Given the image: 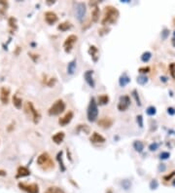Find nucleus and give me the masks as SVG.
<instances>
[{"instance_id": "f257e3e1", "label": "nucleus", "mask_w": 175, "mask_h": 193, "mask_svg": "<svg viewBox=\"0 0 175 193\" xmlns=\"http://www.w3.org/2000/svg\"><path fill=\"white\" fill-rule=\"evenodd\" d=\"M119 17V11L117 10V8L113 6H106L104 8V15H103V18L101 21V23L103 26H107V25H112V23L116 22Z\"/></svg>"}, {"instance_id": "f03ea898", "label": "nucleus", "mask_w": 175, "mask_h": 193, "mask_svg": "<svg viewBox=\"0 0 175 193\" xmlns=\"http://www.w3.org/2000/svg\"><path fill=\"white\" fill-rule=\"evenodd\" d=\"M37 164L44 171H51L54 168V163L52 157L47 152H43L37 158Z\"/></svg>"}, {"instance_id": "7ed1b4c3", "label": "nucleus", "mask_w": 175, "mask_h": 193, "mask_svg": "<svg viewBox=\"0 0 175 193\" xmlns=\"http://www.w3.org/2000/svg\"><path fill=\"white\" fill-rule=\"evenodd\" d=\"M98 116V108H97V103L95 101L94 98H92L89 107H88V120L90 122H94L97 119Z\"/></svg>"}, {"instance_id": "20e7f679", "label": "nucleus", "mask_w": 175, "mask_h": 193, "mask_svg": "<svg viewBox=\"0 0 175 193\" xmlns=\"http://www.w3.org/2000/svg\"><path fill=\"white\" fill-rule=\"evenodd\" d=\"M25 109H26V114L31 119H32V121L35 124L39 122V119H40V114H39V112L34 108L32 102H31V101H26V106H25Z\"/></svg>"}, {"instance_id": "39448f33", "label": "nucleus", "mask_w": 175, "mask_h": 193, "mask_svg": "<svg viewBox=\"0 0 175 193\" xmlns=\"http://www.w3.org/2000/svg\"><path fill=\"white\" fill-rule=\"evenodd\" d=\"M65 109V103L62 100H58L53 106L49 108V114L50 115H59L62 113Z\"/></svg>"}, {"instance_id": "423d86ee", "label": "nucleus", "mask_w": 175, "mask_h": 193, "mask_svg": "<svg viewBox=\"0 0 175 193\" xmlns=\"http://www.w3.org/2000/svg\"><path fill=\"white\" fill-rule=\"evenodd\" d=\"M77 39H78V37H77L76 35H74V34L69 35V36L65 39L64 43H63V48H64V50H65L66 53H70L71 51H72L73 46H74V44L76 43Z\"/></svg>"}, {"instance_id": "0eeeda50", "label": "nucleus", "mask_w": 175, "mask_h": 193, "mask_svg": "<svg viewBox=\"0 0 175 193\" xmlns=\"http://www.w3.org/2000/svg\"><path fill=\"white\" fill-rule=\"evenodd\" d=\"M19 187L22 190H25L27 193H39V187L36 183L26 184V183H23V182H20Z\"/></svg>"}, {"instance_id": "6e6552de", "label": "nucleus", "mask_w": 175, "mask_h": 193, "mask_svg": "<svg viewBox=\"0 0 175 193\" xmlns=\"http://www.w3.org/2000/svg\"><path fill=\"white\" fill-rule=\"evenodd\" d=\"M130 106V99L129 96H123L120 98V101H119L118 103V109L120 111H125L129 108V106Z\"/></svg>"}, {"instance_id": "1a4fd4ad", "label": "nucleus", "mask_w": 175, "mask_h": 193, "mask_svg": "<svg viewBox=\"0 0 175 193\" xmlns=\"http://www.w3.org/2000/svg\"><path fill=\"white\" fill-rule=\"evenodd\" d=\"M86 5L84 3H79L76 7V16H77V19L82 22L86 16Z\"/></svg>"}, {"instance_id": "9d476101", "label": "nucleus", "mask_w": 175, "mask_h": 193, "mask_svg": "<svg viewBox=\"0 0 175 193\" xmlns=\"http://www.w3.org/2000/svg\"><path fill=\"white\" fill-rule=\"evenodd\" d=\"M9 96H10V90L6 87H2L0 90V100L3 104H7L9 101Z\"/></svg>"}, {"instance_id": "9b49d317", "label": "nucleus", "mask_w": 175, "mask_h": 193, "mask_svg": "<svg viewBox=\"0 0 175 193\" xmlns=\"http://www.w3.org/2000/svg\"><path fill=\"white\" fill-rule=\"evenodd\" d=\"M45 20L48 23H49V25H53V23H54L55 22L58 21V16L55 13L51 12V11L46 12L45 13Z\"/></svg>"}, {"instance_id": "f8f14e48", "label": "nucleus", "mask_w": 175, "mask_h": 193, "mask_svg": "<svg viewBox=\"0 0 175 193\" xmlns=\"http://www.w3.org/2000/svg\"><path fill=\"white\" fill-rule=\"evenodd\" d=\"M72 118H73V112H72V111H68L64 116L59 118V123L61 126H65V125H67L68 123H70V121L72 120Z\"/></svg>"}, {"instance_id": "ddd939ff", "label": "nucleus", "mask_w": 175, "mask_h": 193, "mask_svg": "<svg viewBox=\"0 0 175 193\" xmlns=\"http://www.w3.org/2000/svg\"><path fill=\"white\" fill-rule=\"evenodd\" d=\"M93 71L92 70H87L85 72V74H84V77H85V80H86V82L89 84V86H91L92 88H94V80H93Z\"/></svg>"}, {"instance_id": "4468645a", "label": "nucleus", "mask_w": 175, "mask_h": 193, "mask_svg": "<svg viewBox=\"0 0 175 193\" xmlns=\"http://www.w3.org/2000/svg\"><path fill=\"white\" fill-rule=\"evenodd\" d=\"M98 125L100 127H102L103 129L110 128L111 126L113 125V120L111 118H109V117H103L98 121Z\"/></svg>"}, {"instance_id": "2eb2a0df", "label": "nucleus", "mask_w": 175, "mask_h": 193, "mask_svg": "<svg viewBox=\"0 0 175 193\" xmlns=\"http://www.w3.org/2000/svg\"><path fill=\"white\" fill-rule=\"evenodd\" d=\"M91 141L93 142V143H103V142H105V138L104 136H102L101 135H99L98 133L97 132H94L92 136H91Z\"/></svg>"}, {"instance_id": "dca6fc26", "label": "nucleus", "mask_w": 175, "mask_h": 193, "mask_svg": "<svg viewBox=\"0 0 175 193\" xmlns=\"http://www.w3.org/2000/svg\"><path fill=\"white\" fill-rule=\"evenodd\" d=\"M17 178H23V176H30V171L26 167H19L17 171Z\"/></svg>"}, {"instance_id": "f3484780", "label": "nucleus", "mask_w": 175, "mask_h": 193, "mask_svg": "<svg viewBox=\"0 0 175 193\" xmlns=\"http://www.w3.org/2000/svg\"><path fill=\"white\" fill-rule=\"evenodd\" d=\"M63 140H64V133L63 132H59L53 136V141L57 144H60L63 141Z\"/></svg>"}, {"instance_id": "a211bd4d", "label": "nucleus", "mask_w": 175, "mask_h": 193, "mask_svg": "<svg viewBox=\"0 0 175 193\" xmlns=\"http://www.w3.org/2000/svg\"><path fill=\"white\" fill-rule=\"evenodd\" d=\"M13 103H14V106L17 107L18 109H21V106H22V100L21 98H19L17 95H14V96H13Z\"/></svg>"}, {"instance_id": "6ab92c4d", "label": "nucleus", "mask_w": 175, "mask_h": 193, "mask_svg": "<svg viewBox=\"0 0 175 193\" xmlns=\"http://www.w3.org/2000/svg\"><path fill=\"white\" fill-rule=\"evenodd\" d=\"M89 53L91 54V56L92 57L93 61L97 62V58H98V56H97V53H98L97 48L95 47V46H91V47H90V50H89Z\"/></svg>"}, {"instance_id": "aec40b11", "label": "nucleus", "mask_w": 175, "mask_h": 193, "mask_svg": "<svg viewBox=\"0 0 175 193\" xmlns=\"http://www.w3.org/2000/svg\"><path fill=\"white\" fill-rule=\"evenodd\" d=\"M109 102V96L105 94L103 95H100L98 96V103L100 104V106H105V104H107Z\"/></svg>"}, {"instance_id": "412c9836", "label": "nucleus", "mask_w": 175, "mask_h": 193, "mask_svg": "<svg viewBox=\"0 0 175 193\" xmlns=\"http://www.w3.org/2000/svg\"><path fill=\"white\" fill-rule=\"evenodd\" d=\"M76 69V61H72L68 63V67H67V73L68 74H73L74 71Z\"/></svg>"}, {"instance_id": "4be33fe9", "label": "nucleus", "mask_w": 175, "mask_h": 193, "mask_svg": "<svg viewBox=\"0 0 175 193\" xmlns=\"http://www.w3.org/2000/svg\"><path fill=\"white\" fill-rule=\"evenodd\" d=\"M130 81V77L126 75V74H123V75L121 76V78H120V81H119V83H120V85H121L122 87H125Z\"/></svg>"}, {"instance_id": "5701e85b", "label": "nucleus", "mask_w": 175, "mask_h": 193, "mask_svg": "<svg viewBox=\"0 0 175 193\" xmlns=\"http://www.w3.org/2000/svg\"><path fill=\"white\" fill-rule=\"evenodd\" d=\"M71 27H72V25H71V22H64L60 23L58 28H59V30H61V31H65V30L69 29Z\"/></svg>"}, {"instance_id": "b1692460", "label": "nucleus", "mask_w": 175, "mask_h": 193, "mask_svg": "<svg viewBox=\"0 0 175 193\" xmlns=\"http://www.w3.org/2000/svg\"><path fill=\"white\" fill-rule=\"evenodd\" d=\"M98 17H99V9H98L97 7H95L94 10L92 13V22H97L98 21Z\"/></svg>"}, {"instance_id": "393cba45", "label": "nucleus", "mask_w": 175, "mask_h": 193, "mask_svg": "<svg viewBox=\"0 0 175 193\" xmlns=\"http://www.w3.org/2000/svg\"><path fill=\"white\" fill-rule=\"evenodd\" d=\"M45 193H65L64 191H63L62 189L59 188V187H55V186H51L49 187Z\"/></svg>"}, {"instance_id": "a878e982", "label": "nucleus", "mask_w": 175, "mask_h": 193, "mask_svg": "<svg viewBox=\"0 0 175 193\" xmlns=\"http://www.w3.org/2000/svg\"><path fill=\"white\" fill-rule=\"evenodd\" d=\"M8 3L6 1H0V16H3L7 11Z\"/></svg>"}, {"instance_id": "bb28decb", "label": "nucleus", "mask_w": 175, "mask_h": 193, "mask_svg": "<svg viewBox=\"0 0 175 193\" xmlns=\"http://www.w3.org/2000/svg\"><path fill=\"white\" fill-rule=\"evenodd\" d=\"M133 147H134V149L136 150V151H138V152H141L142 150H143V148H144V146H143V143L141 142V141H135L134 143H133Z\"/></svg>"}, {"instance_id": "cd10ccee", "label": "nucleus", "mask_w": 175, "mask_h": 193, "mask_svg": "<svg viewBox=\"0 0 175 193\" xmlns=\"http://www.w3.org/2000/svg\"><path fill=\"white\" fill-rule=\"evenodd\" d=\"M148 82V78L144 75H141L137 78V83L140 84V85H144Z\"/></svg>"}, {"instance_id": "c85d7f7f", "label": "nucleus", "mask_w": 175, "mask_h": 193, "mask_svg": "<svg viewBox=\"0 0 175 193\" xmlns=\"http://www.w3.org/2000/svg\"><path fill=\"white\" fill-rule=\"evenodd\" d=\"M151 56H152V54H151L150 52H146V53H144V54H143V55L141 56V60H142V62H148V61L151 59Z\"/></svg>"}, {"instance_id": "c756f323", "label": "nucleus", "mask_w": 175, "mask_h": 193, "mask_svg": "<svg viewBox=\"0 0 175 193\" xmlns=\"http://www.w3.org/2000/svg\"><path fill=\"white\" fill-rule=\"evenodd\" d=\"M146 112H147V114H148V115H150V116H153V115H155V114H156L157 110H156V107H154V106H149V107L147 108Z\"/></svg>"}, {"instance_id": "7c9ffc66", "label": "nucleus", "mask_w": 175, "mask_h": 193, "mask_svg": "<svg viewBox=\"0 0 175 193\" xmlns=\"http://www.w3.org/2000/svg\"><path fill=\"white\" fill-rule=\"evenodd\" d=\"M9 25H10V27H12V29H14V30L17 29V21H16V19L10 18V20H9Z\"/></svg>"}, {"instance_id": "2f4dec72", "label": "nucleus", "mask_w": 175, "mask_h": 193, "mask_svg": "<svg viewBox=\"0 0 175 193\" xmlns=\"http://www.w3.org/2000/svg\"><path fill=\"white\" fill-rule=\"evenodd\" d=\"M61 155H62V152L60 151L59 153L58 154V159H59V166H61V170L62 171H65V167L63 166V163H62V160H61Z\"/></svg>"}, {"instance_id": "473e14b6", "label": "nucleus", "mask_w": 175, "mask_h": 193, "mask_svg": "<svg viewBox=\"0 0 175 193\" xmlns=\"http://www.w3.org/2000/svg\"><path fill=\"white\" fill-rule=\"evenodd\" d=\"M169 156H170V153H168V152H162V153H161V155H160L161 159H163V160L168 159V158Z\"/></svg>"}, {"instance_id": "72a5a7b5", "label": "nucleus", "mask_w": 175, "mask_h": 193, "mask_svg": "<svg viewBox=\"0 0 175 193\" xmlns=\"http://www.w3.org/2000/svg\"><path fill=\"white\" fill-rule=\"evenodd\" d=\"M158 147V143L154 142V143H152V144H151V146H149V149H150L151 151H154V150H157Z\"/></svg>"}, {"instance_id": "f704fd0d", "label": "nucleus", "mask_w": 175, "mask_h": 193, "mask_svg": "<svg viewBox=\"0 0 175 193\" xmlns=\"http://www.w3.org/2000/svg\"><path fill=\"white\" fill-rule=\"evenodd\" d=\"M133 96H134V98H135V100H136V102H137V104H138V106H141V102H140V100H139V96H137V92L136 91H133Z\"/></svg>"}, {"instance_id": "c9c22d12", "label": "nucleus", "mask_w": 175, "mask_h": 193, "mask_svg": "<svg viewBox=\"0 0 175 193\" xmlns=\"http://www.w3.org/2000/svg\"><path fill=\"white\" fill-rule=\"evenodd\" d=\"M137 123H138V125H139L140 128L143 127V118H142L141 115H138V116H137Z\"/></svg>"}, {"instance_id": "e433bc0d", "label": "nucleus", "mask_w": 175, "mask_h": 193, "mask_svg": "<svg viewBox=\"0 0 175 193\" xmlns=\"http://www.w3.org/2000/svg\"><path fill=\"white\" fill-rule=\"evenodd\" d=\"M149 70H150L149 67H141V68L139 69V71L142 72V73H145V72H149Z\"/></svg>"}, {"instance_id": "4c0bfd02", "label": "nucleus", "mask_w": 175, "mask_h": 193, "mask_svg": "<svg viewBox=\"0 0 175 193\" xmlns=\"http://www.w3.org/2000/svg\"><path fill=\"white\" fill-rule=\"evenodd\" d=\"M168 114H170V115H174L175 114V109L172 108V107H169L168 109Z\"/></svg>"}, {"instance_id": "58836bf2", "label": "nucleus", "mask_w": 175, "mask_h": 193, "mask_svg": "<svg viewBox=\"0 0 175 193\" xmlns=\"http://www.w3.org/2000/svg\"><path fill=\"white\" fill-rule=\"evenodd\" d=\"M7 173L5 171H2V170H0V176H6Z\"/></svg>"}, {"instance_id": "ea45409f", "label": "nucleus", "mask_w": 175, "mask_h": 193, "mask_svg": "<svg viewBox=\"0 0 175 193\" xmlns=\"http://www.w3.org/2000/svg\"><path fill=\"white\" fill-rule=\"evenodd\" d=\"M161 79H163V82L166 81V78H165V77H163V78H161Z\"/></svg>"}, {"instance_id": "a19ab883", "label": "nucleus", "mask_w": 175, "mask_h": 193, "mask_svg": "<svg viewBox=\"0 0 175 193\" xmlns=\"http://www.w3.org/2000/svg\"><path fill=\"white\" fill-rule=\"evenodd\" d=\"M173 184H174V186H175V181H174V182H173Z\"/></svg>"}, {"instance_id": "79ce46f5", "label": "nucleus", "mask_w": 175, "mask_h": 193, "mask_svg": "<svg viewBox=\"0 0 175 193\" xmlns=\"http://www.w3.org/2000/svg\"><path fill=\"white\" fill-rule=\"evenodd\" d=\"M174 36H175V32H174Z\"/></svg>"}]
</instances>
